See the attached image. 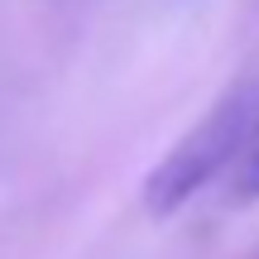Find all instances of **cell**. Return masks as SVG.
<instances>
[{
	"mask_svg": "<svg viewBox=\"0 0 259 259\" xmlns=\"http://www.w3.org/2000/svg\"><path fill=\"white\" fill-rule=\"evenodd\" d=\"M240 197H259V130L240 158Z\"/></svg>",
	"mask_w": 259,
	"mask_h": 259,
	"instance_id": "cell-2",
	"label": "cell"
},
{
	"mask_svg": "<svg viewBox=\"0 0 259 259\" xmlns=\"http://www.w3.org/2000/svg\"><path fill=\"white\" fill-rule=\"evenodd\" d=\"M259 130V82L235 87L231 96L211 106L144 178V211L149 216H173L221 173L231 158H245Z\"/></svg>",
	"mask_w": 259,
	"mask_h": 259,
	"instance_id": "cell-1",
	"label": "cell"
}]
</instances>
